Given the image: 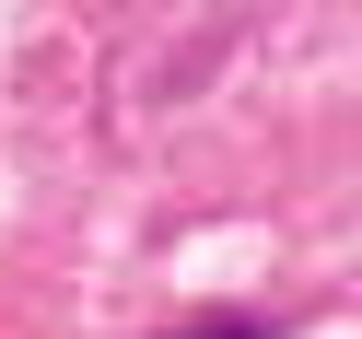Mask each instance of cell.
I'll return each instance as SVG.
<instances>
[{
	"label": "cell",
	"mask_w": 362,
	"mask_h": 339,
	"mask_svg": "<svg viewBox=\"0 0 362 339\" xmlns=\"http://www.w3.org/2000/svg\"><path fill=\"white\" fill-rule=\"evenodd\" d=\"M187 339H257V316H234V328H187Z\"/></svg>",
	"instance_id": "1"
}]
</instances>
